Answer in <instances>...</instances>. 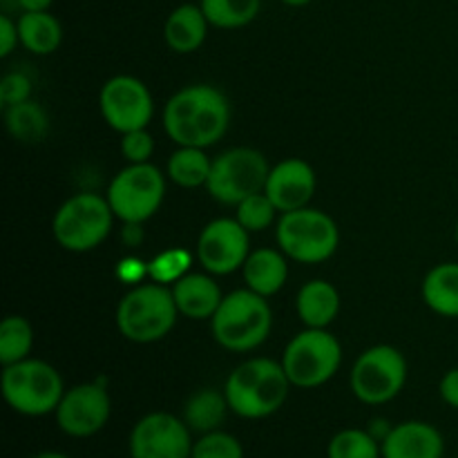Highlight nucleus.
I'll return each instance as SVG.
<instances>
[{
    "label": "nucleus",
    "mask_w": 458,
    "mask_h": 458,
    "mask_svg": "<svg viewBox=\"0 0 458 458\" xmlns=\"http://www.w3.org/2000/svg\"><path fill=\"white\" fill-rule=\"evenodd\" d=\"M179 309L173 289L164 284H139L121 298L116 327L130 343L150 344L165 338L177 322Z\"/></svg>",
    "instance_id": "nucleus-4"
},
{
    "label": "nucleus",
    "mask_w": 458,
    "mask_h": 458,
    "mask_svg": "<svg viewBox=\"0 0 458 458\" xmlns=\"http://www.w3.org/2000/svg\"><path fill=\"white\" fill-rule=\"evenodd\" d=\"M231 103L213 85H188L168 98L164 107L165 134L177 146L208 148L226 134Z\"/></svg>",
    "instance_id": "nucleus-1"
},
{
    "label": "nucleus",
    "mask_w": 458,
    "mask_h": 458,
    "mask_svg": "<svg viewBox=\"0 0 458 458\" xmlns=\"http://www.w3.org/2000/svg\"><path fill=\"white\" fill-rule=\"evenodd\" d=\"M18 43H21L18 22H13L7 13H3L0 16V58H7Z\"/></svg>",
    "instance_id": "nucleus-35"
},
{
    "label": "nucleus",
    "mask_w": 458,
    "mask_h": 458,
    "mask_svg": "<svg viewBox=\"0 0 458 458\" xmlns=\"http://www.w3.org/2000/svg\"><path fill=\"white\" fill-rule=\"evenodd\" d=\"M423 300L434 313L458 318V264L445 262L434 267L423 280Z\"/></svg>",
    "instance_id": "nucleus-24"
},
{
    "label": "nucleus",
    "mask_w": 458,
    "mask_h": 458,
    "mask_svg": "<svg viewBox=\"0 0 458 458\" xmlns=\"http://www.w3.org/2000/svg\"><path fill=\"white\" fill-rule=\"evenodd\" d=\"M291 387L293 385L282 362L250 358L233 369L224 385V394L233 414L246 420H262L284 407Z\"/></svg>",
    "instance_id": "nucleus-2"
},
{
    "label": "nucleus",
    "mask_w": 458,
    "mask_h": 458,
    "mask_svg": "<svg viewBox=\"0 0 458 458\" xmlns=\"http://www.w3.org/2000/svg\"><path fill=\"white\" fill-rule=\"evenodd\" d=\"M407 383V360L396 347L376 344L353 362L349 385L353 396L371 407L385 405L403 392Z\"/></svg>",
    "instance_id": "nucleus-10"
},
{
    "label": "nucleus",
    "mask_w": 458,
    "mask_h": 458,
    "mask_svg": "<svg viewBox=\"0 0 458 458\" xmlns=\"http://www.w3.org/2000/svg\"><path fill=\"white\" fill-rule=\"evenodd\" d=\"M210 327L215 340L228 352H253L271 335L273 313L268 298L250 289L233 291L224 295L222 304L210 318Z\"/></svg>",
    "instance_id": "nucleus-3"
},
{
    "label": "nucleus",
    "mask_w": 458,
    "mask_h": 458,
    "mask_svg": "<svg viewBox=\"0 0 458 458\" xmlns=\"http://www.w3.org/2000/svg\"><path fill=\"white\" fill-rule=\"evenodd\" d=\"M34 347V329L21 316H7L0 322V365L7 367L30 358Z\"/></svg>",
    "instance_id": "nucleus-28"
},
{
    "label": "nucleus",
    "mask_w": 458,
    "mask_h": 458,
    "mask_svg": "<svg viewBox=\"0 0 458 458\" xmlns=\"http://www.w3.org/2000/svg\"><path fill=\"white\" fill-rule=\"evenodd\" d=\"M242 273H244L246 289L255 291L262 298H271L286 284L289 264H286V255L282 250L258 249L250 250Z\"/></svg>",
    "instance_id": "nucleus-20"
},
{
    "label": "nucleus",
    "mask_w": 458,
    "mask_h": 458,
    "mask_svg": "<svg viewBox=\"0 0 458 458\" xmlns=\"http://www.w3.org/2000/svg\"><path fill=\"white\" fill-rule=\"evenodd\" d=\"M284 4H289V7H304V4H309L311 0H282Z\"/></svg>",
    "instance_id": "nucleus-42"
},
{
    "label": "nucleus",
    "mask_w": 458,
    "mask_h": 458,
    "mask_svg": "<svg viewBox=\"0 0 458 458\" xmlns=\"http://www.w3.org/2000/svg\"><path fill=\"white\" fill-rule=\"evenodd\" d=\"M250 233L237 219L219 217L206 224L197 240V259L210 276H228L250 255Z\"/></svg>",
    "instance_id": "nucleus-15"
},
{
    "label": "nucleus",
    "mask_w": 458,
    "mask_h": 458,
    "mask_svg": "<svg viewBox=\"0 0 458 458\" xmlns=\"http://www.w3.org/2000/svg\"><path fill=\"white\" fill-rule=\"evenodd\" d=\"M31 458H72L67 454H63V452H54V450H45V452H38V454H34Z\"/></svg>",
    "instance_id": "nucleus-41"
},
{
    "label": "nucleus",
    "mask_w": 458,
    "mask_h": 458,
    "mask_svg": "<svg viewBox=\"0 0 458 458\" xmlns=\"http://www.w3.org/2000/svg\"><path fill=\"white\" fill-rule=\"evenodd\" d=\"M173 298L179 316L191 320H208L222 304L224 295L217 282L204 273H186L173 284Z\"/></svg>",
    "instance_id": "nucleus-18"
},
{
    "label": "nucleus",
    "mask_w": 458,
    "mask_h": 458,
    "mask_svg": "<svg viewBox=\"0 0 458 458\" xmlns=\"http://www.w3.org/2000/svg\"><path fill=\"white\" fill-rule=\"evenodd\" d=\"M192 432L170 411H152L130 432V458H191Z\"/></svg>",
    "instance_id": "nucleus-12"
},
{
    "label": "nucleus",
    "mask_w": 458,
    "mask_h": 458,
    "mask_svg": "<svg viewBox=\"0 0 458 458\" xmlns=\"http://www.w3.org/2000/svg\"><path fill=\"white\" fill-rule=\"evenodd\" d=\"M327 458H383V447L367 429L349 428L334 434Z\"/></svg>",
    "instance_id": "nucleus-29"
},
{
    "label": "nucleus",
    "mask_w": 458,
    "mask_h": 458,
    "mask_svg": "<svg viewBox=\"0 0 458 458\" xmlns=\"http://www.w3.org/2000/svg\"><path fill=\"white\" fill-rule=\"evenodd\" d=\"M213 161L204 152V148L179 146L168 159L170 182L182 188H199L208 183Z\"/></svg>",
    "instance_id": "nucleus-25"
},
{
    "label": "nucleus",
    "mask_w": 458,
    "mask_h": 458,
    "mask_svg": "<svg viewBox=\"0 0 458 458\" xmlns=\"http://www.w3.org/2000/svg\"><path fill=\"white\" fill-rule=\"evenodd\" d=\"M0 389L13 411L31 419L54 414L65 394L61 374L49 362L34 358L3 367Z\"/></svg>",
    "instance_id": "nucleus-5"
},
{
    "label": "nucleus",
    "mask_w": 458,
    "mask_h": 458,
    "mask_svg": "<svg viewBox=\"0 0 458 458\" xmlns=\"http://www.w3.org/2000/svg\"><path fill=\"white\" fill-rule=\"evenodd\" d=\"M208 18L201 4L183 3L170 12L164 25V38L177 54H192L204 45L208 34Z\"/></svg>",
    "instance_id": "nucleus-19"
},
{
    "label": "nucleus",
    "mask_w": 458,
    "mask_h": 458,
    "mask_svg": "<svg viewBox=\"0 0 458 458\" xmlns=\"http://www.w3.org/2000/svg\"><path fill=\"white\" fill-rule=\"evenodd\" d=\"M264 192L280 213L307 208L316 192V173L304 159H284L271 168Z\"/></svg>",
    "instance_id": "nucleus-16"
},
{
    "label": "nucleus",
    "mask_w": 458,
    "mask_h": 458,
    "mask_svg": "<svg viewBox=\"0 0 458 458\" xmlns=\"http://www.w3.org/2000/svg\"><path fill=\"white\" fill-rule=\"evenodd\" d=\"M383 458H443L445 438L425 420H405L394 425L389 437L380 443Z\"/></svg>",
    "instance_id": "nucleus-17"
},
{
    "label": "nucleus",
    "mask_w": 458,
    "mask_h": 458,
    "mask_svg": "<svg viewBox=\"0 0 458 458\" xmlns=\"http://www.w3.org/2000/svg\"><path fill=\"white\" fill-rule=\"evenodd\" d=\"M112 414V401L107 394V385L83 383L67 389L58 403L56 425L65 437L70 438H89L101 432L107 425Z\"/></svg>",
    "instance_id": "nucleus-14"
},
{
    "label": "nucleus",
    "mask_w": 458,
    "mask_h": 458,
    "mask_svg": "<svg viewBox=\"0 0 458 458\" xmlns=\"http://www.w3.org/2000/svg\"><path fill=\"white\" fill-rule=\"evenodd\" d=\"M454 237H456V242H458V224H456V231H454Z\"/></svg>",
    "instance_id": "nucleus-43"
},
{
    "label": "nucleus",
    "mask_w": 458,
    "mask_h": 458,
    "mask_svg": "<svg viewBox=\"0 0 458 458\" xmlns=\"http://www.w3.org/2000/svg\"><path fill=\"white\" fill-rule=\"evenodd\" d=\"M206 18L219 30H240L258 18L262 0H201Z\"/></svg>",
    "instance_id": "nucleus-27"
},
{
    "label": "nucleus",
    "mask_w": 458,
    "mask_h": 458,
    "mask_svg": "<svg viewBox=\"0 0 458 458\" xmlns=\"http://www.w3.org/2000/svg\"><path fill=\"white\" fill-rule=\"evenodd\" d=\"M228 410L231 407H228L226 394L206 387L188 398L183 405V420L192 434H208L222 428Z\"/></svg>",
    "instance_id": "nucleus-23"
},
{
    "label": "nucleus",
    "mask_w": 458,
    "mask_h": 458,
    "mask_svg": "<svg viewBox=\"0 0 458 458\" xmlns=\"http://www.w3.org/2000/svg\"><path fill=\"white\" fill-rule=\"evenodd\" d=\"M114 213L107 197L97 192H79L63 201L52 222L54 240L72 253H85L106 242Z\"/></svg>",
    "instance_id": "nucleus-6"
},
{
    "label": "nucleus",
    "mask_w": 458,
    "mask_h": 458,
    "mask_svg": "<svg viewBox=\"0 0 458 458\" xmlns=\"http://www.w3.org/2000/svg\"><path fill=\"white\" fill-rule=\"evenodd\" d=\"M121 152L130 164H148L155 152V139L146 128L125 132L121 139Z\"/></svg>",
    "instance_id": "nucleus-33"
},
{
    "label": "nucleus",
    "mask_w": 458,
    "mask_h": 458,
    "mask_svg": "<svg viewBox=\"0 0 458 458\" xmlns=\"http://www.w3.org/2000/svg\"><path fill=\"white\" fill-rule=\"evenodd\" d=\"M191 458H244V447L233 434L215 429L199 434V438L192 443Z\"/></svg>",
    "instance_id": "nucleus-31"
},
{
    "label": "nucleus",
    "mask_w": 458,
    "mask_h": 458,
    "mask_svg": "<svg viewBox=\"0 0 458 458\" xmlns=\"http://www.w3.org/2000/svg\"><path fill=\"white\" fill-rule=\"evenodd\" d=\"M295 309L309 329H327L340 313V293L331 282L311 280L300 289Z\"/></svg>",
    "instance_id": "nucleus-21"
},
{
    "label": "nucleus",
    "mask_w": 458,
    "mask_h": 458,
    "mask_svg": "<svg viewBox=\"0 0 458 458\" xmlns=\"http://www.w3.org/2000/svg\"><path fill=\"white\" fill-rule=\"evenodd\" d=\"M268 168L267 157L255 148H233L213 161L206 191L219 204L237 206L255 192H264Z\"/></svg>",
    "instance_id": "nucleus-11"
},
{
    "label": "nucleus",
    "mask_w": 458,
    "mask_h": 458,
    "mask_svg": "<svg viewBox=\"0 0 458 458\" xmlns=\"http://www.w3.org/2000/svg\"><path fill=\"white\" fill-rule=\"evenodd\" d=\"M191 264L186 250H165L164 255L155 259V262L148 267V276L155 282L164 284V282H177L179 277L186 276V268Z\"/></svg>",
    "instance_id": "nucleus-32"
},
{
    "label": "nucleus",
    "mask_w": 458,
    "mask_h": 458,
    "mask_svg": "<svg viewBox=\"0 0 458 458\" xmlns=\"http://www.w3.org/2000/svg\"><path fill=\"white\" fill-rule=\"evenodd\" d=\"M4 125L9 134L18 141L34 143L47 134L49 119L43 107L34 101H22L16 106H9L4 110Z\"/></svg>",
    "instance_id": "nucleus-26"
},
{
    "label": "nucleus",
    "mask_w": 458,
    "mask_h": 458,
    "mask_svg": "<svg viewBox=\"0 0 458 458\" xmlns=\"http://www.w3.org/2000/svg\"><path fill=\"white\" fill-rule=\"evenodd\" d=\"M276 237L282 253L300 264L327 262L340 244V231L334 219L309 206L282 213Z\"/></svg>",
    "instance_id": "nucleus-7"
},
{
    "label": "nucleus",
    "mask_w": 458,
    "mask_h": 458,
    "mask_svg": "<svg viewBox=\"0 0 458 458\" xmlns=\"http://www.w3.org/2000/svg\"><path fill=\"white\" fill-rule=\"evenodd\" d=\"M21 45L36 56H47L56 52L63 40V27L49 12H22L18 18Z\"/></svg>",
    "instance_id": "nucleus-22"
},
{
    "label": "nucleus",
    "mask_w": 458,
    "mask_h": 458,
    "mask_svg": "<svg viewBox=\"0 0 458 458\" xmlns=\"http://www.w3.org/2000/svg\"><path fill=\"white\" fill-rule=\"evenodd\" d=\"M394 429V425L389 423V420H385V419H374L369 423V428H367V432L371 434V437L376 438V441H380L383 443L385 438L389 437V432H392Z\"/></svg>",
    "instance_id": "nucleus-38"
},
{
    "label": "nucleus",
    "mask_w": 458,
    "mask_h": 458,
    "mask_svg": "<svg viewBox=\"0 0 458 458\" xmlns=\"http://www.w3.org/2000/svg\"><path fill=\"white\" fill-rule=\"evenodd\" d=\"M146 273H148V267L143 262H139V259H123L119 267L121 280L128 282V284L139 282L143 276H146Z\"/></svg>",
    "instance_id": "nucleus-37"
},
{
    "label": "nucleus",
    "mask_w": 458,
    "mask_h": 458,
    "mask_svg": "<svg viewBox=\"0 0 458 458\" xmlns=\"http://www.w3.org/2000/svg\"><path fill=\"white\" fill-rule=\"evenodd\" d=\"M165 177L157 165L130 164L114 174L107 188L112 213L123 224H143L161 208Z\"/></svg>",
    "instance_id": "nucleus-9"
},
{
    "label": "nucleus",
    "mask_w": 458,
    "mask_h": 458,
    "mask_svg": "<svg viewBox=\"0 0 458 458\" xmlns=\"http://www.w3.org/2000/svg\"><path fill=\"white\" fill-rule=\"evenodd\" d=\"M141 224H125L123 231V240L128 242L130 246H137L141 242Z\"/></svg>",
    "instance_id": "nucleus-40"
},
{
    "label": "nucleus",
    "mask_w": 458,
    "mask_h": 458,
    "mask_svg": "<svg viewBox=\"0 0 458 458\" xmlns=\"http://www.w3.org/2000/svg\"><path fill=\"white\" fill-rule=\"evenodd\" d=\"M276 213L277 208L268 199L267 192H255V195L246 197L244 201L237 204L235 219L249 233H262L271 226L273 219H276Z\"/></svg>",
    "instance_id": "nucleus-30"
},
{
    "label": "nucleus",
    "mask_w": 458,
    "mask_h": 458,
    "mask_svg": "<svg viewBox=\"0 0 458 458\" xmlns=\"http://www.w3.org/2000/svg\"><path fill=\"white\" fill-rule=\"evenodd\" d=\"M98 107L106 123L121 134L148 128L155 114V103L148 85L125 74L114 76L103 85Z\"/></svg>",
    "instance_id": "nucleus-13"
},
{
    "label": "nucleus",
    "mask_w": 458,
    "mask_h": 458,
    "mask_svg": "<svg viewBox=\"0 0 458 458\" xmlns=\"http://www.w3.org/2000/svg\"><path fill=\"white\" fill-rule=\"evenodd\" d=\"M31 94V81L30 76L22 72H9L0 81V101L4 107L16 106V103L30 101Z\"/></svg>",
    "instance_id": "nucleus-34"
},
{
    "label": "nucleus",
    "mask_w": 458,
    "mask_h": 458,
    "mask_svg": "<svg viewBox=\"0 0 458 458\" xmlns=\"http://www.w3.org/2000/svg\"><path fill=\"white\" fill-rule=\"evenodd\" d=\"M438 394H441L445 405H450L452 410H458V367L443 376L441 385H438Z\"/></svg>",
    "instance_id": "nucleus-36"
},
{
    "label": "nucleus",
    "mask_w": 458,
    "mask_h": 458,
    "mask_svg": "<svg viewBox=\"0 0 458 458\" xmlns=\"http://www.w3.org/2000/svg\"><path fill=\"white\" fill-rule=\"evenodd\" d=\"M343 347L327 329H307L293 335L282 353V367L291 385L300 389H316L329 383L340 369Z\"/></svg>",
    "instance_id": "nucleus-8"
},
{
    "label": "nucleus",
    "mask_w": 458,
    "mask_h": 458,
    "mask_svg": "<svg viewBox=\"0 0 458 458\" xmlns=\"http://www.w3.org/2000/svg\"><path fill=\"white\" fill-rule=\"evenodd\" d=\"M22 12H49L54 0H16Z\"/></svg>",
    "instance_id": "nucleus-39"
}]
</instances>
